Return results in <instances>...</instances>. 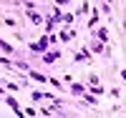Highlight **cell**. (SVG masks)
<instances>
[{
    "label": "cell",
    "mask_w": 126,
    "mask_h": 118,
    "mask_svg": "<svg viewBox=\"0 0 126 118\" xmlns=\"http://www.w3.org/2000/svg\"><path fill=\"white\" fill-rule=\"evenodd\" d=\"M48 43H50V38H40L38 43H33V45H30V50L40 53V50H46V48H48Z\"/></svg>",
    "instance_id": "obj_1"
},
{
    "label": "cell",
    "mask_w": 126,
    "mask_h": 118,
    "mask_svg": "<svg viewBox=\"0 0 126 118\" xmlns=\"http://www.w3.org/2000/svg\"><path fill=\"white\" fill-rule=\"evenodd\" d=\"M63 23L71 25V23H73V15H71V13H66V15H63Z\"/></svg>",
    "instance_id": "obj_8"
},
{
    "label": "cell",
    "mask_w": 126,
    "mask_h": 118,
    "mask_svg": "<svg viewBox=\"0 0 126 118\" xmlns=\"http://www.w3.org/2000/svg\"><path fill=\"white\" fill-rule=\"evenodd\" d=\"M0 48H3L5 53H13V48H10V45H8V43H5V40H0Z\"/></svg>",
    "instance_id": "obj_7"
},
{
    "label": "cell",
    "mask_w": 126,
    "mask_h": 118,
    "mask_svg": "<svg viewBox=\"0 0 126 118\" xmlns=\"http://www.w3.org/2000/svg\"><path fill=\"white\" fill-rule=\"evenodd\" d=\"M5 103H8V105H10V108H13L15 113H20V108H18V101H15V98H10V95H8V98H5Z\"/></svg>",
    "instance_id": "obj_3"
},
{
    "label": "cell",
    "mask_w": 126,
    "mask_h": 118,
    "mask_svg": "<svg viewBox=\"0 0 126 118\" xmlns=\"http://www.w3.org/2000/svg\"><path fill=\"white\" fill-rule=\"evenodd\" d=\"M73 93H76V95H81V93H83V85H78V83H76V85H73Z\"/></svg>",
    "instance_id": "obj_9"
},
{
    "label": "cell",
    "mask_w": 126,
    "mask_h": 118,
    "mask_svg": "<svg viewBox=\"0 0 126 118\" xmlns=\"http://www.w3.org/2000/svg\"><path fill=\"white\" fill-rule=\"evenodd\" d=\"M91 48H93V53H101V50H103V45H101L98 40H93V45H91Z\"/></svg>",
    "instance_id": "obj_6"
},
{
    "label": "cell",
    "mask_w": 126,
    "mask_h": 118,
    "mask_svg": "<svg viewBox=\"0 0 126 118\" xmlns=\"http://www.w3.org/2000/svg\"><path fill=\"white\" fill-rule=\"evenodd\" d=\"M56 3H58V5H66V3H68V0H56Z\"/></svg>",
    "instance_id": "obj_10"
},
{
    "label": "cell",
    "mask_w": 126,
    "mask_h": 118,
    "mask_svg": "<svg viewBox=\"0 0 126 118\" xmlns=\"http://www.w3.org/2000/svg\"><path fill=\"white\" fill-rule=\"evenodd\" d=\"M56 58H58V53H48V55H43V60H46V63H53Z\"/></svg>",
    "instance_id": "obj_4"
},
{
    "label": "cell",
    "mask_w": 126,
    "mask_h": 118,
    "mask_svg": "<svg viewBox=\"0 0 126 118\" xmlns=\"http://www.w3.org/2000/svg\"><path fill=\"white\" fill-rule=\"evenodd\" d=\"M98 38H101V40H109V30L101 28V30H98Z\"/></svg>",
    "instance_id": "obj_5"
},
{
    "label": "cell",
    "mask_w": 126,
    "mask_h": 118,
    "mask_svg": "<svg viewBox=\"0 0 126 118\" xmlns=\"http://www.w3.org/2000/svg\"><path fill=\"white\" fill-rule=\"evenodd\" d=\"M25 73H28V76L33 78V80H38V83H46V76H40V73H35V70H30V68H28Z\"/></svg>",
    "instance_id": "obj_2"
}]
</instances>
